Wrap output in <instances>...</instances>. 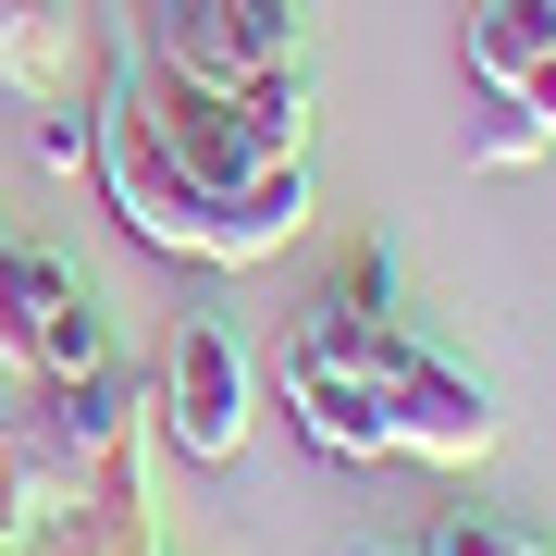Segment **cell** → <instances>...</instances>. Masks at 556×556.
<instances>
[{
	"instance_id": "6da1fadb",
	"label": "cell",
	"mask_w": 556,
	"mask_h": 556,
	"mask_svg": "<svg viewBox=\"0 0 556 556\" xmlns=\"http://www.w3.org/2000/svg\"><path fill=\"white\" fill-rule=\"evenodd\" d=\"M87 174H100V199L124 211V236L137 248H174V260H211V273H260L273 248L309 236V161H285V174H260L248 199H199L186 186V161L161 149V124L137 87H100V112H87Z\"/></svg>"
},
{
	"instance_id": "7a4b0ae2",
	"label": "cell",
	"mask_w": 556,
	"mask_h": 556,
	"mask_svg": "<svg viewBox=\"0 0 556 556\" xmlns=\"http://www.w3.org/2000/svg\"><path fill=\"white\" fill-rule=\"evenodd\" d=\"M112 25L149 75H186V87H248L309 62V0H137Z\"/></svg>"
},
{
	"instance_id": "3957f363",
	"label": "cell",
	"mask_w": 556,
	"mask_h": 556,
	"mask_svg": "<svg viewBox=\"0 0 556 556\" xmlns=\"http://www.w3.org/2000/svg\"><path fill=\"white\" fill-rule=\"evenodd\" d=\"M371 371H383V433H396V457H420V470H470V457L507 445L495 383H482L470 358H445L433 334H408L396 309L371 321Z\"/></svg>"
},
{
	"instance_id": "277c9868",
	"label": "cell",
	"mask_w": 556,
	"mask_h": 556,
	"mask_svg": "<svg viewBox=\"0 0 556 556\" xmlns=\"http://www.w3.org/2000/svg\"><path fill=\"white\" fill-rule=\"evenodd\" d=\"M149 433L174 445V457H199V470L248 457V433H260V371H248V346L223 334L211 309L161 334V371H149Z\"/></svg>"
},
{
	"instance_id": "5b68a950",
	"label": "cell",
	"mask_w": 556,
	"mask_h": 556,
	"mask_svg": "<svg viewBox=\"0 0 556 556\" xmlns=\"http://www.w3.org/2000/svg\"><path fill=\"white\" fill-rule=\"evenodd\" d=\"M0 358H13V371H38V383H87V371H112V321H100V298H87L75 260H50V248H0Z\"/></svg>"
},
{
	"instance_id": "8992f818",
	"label": "cell",
	"mask_w": 556,
	"mask_h": 556,
	"mask_svg": "<svg viewBox=\"0 0 556 556\" xmlns=\"http://www.w3.org/2000/svg\"><path fill=\"white\" fill-rule=\"evenodd\" d=\"M457 62H470V87H519L532 62H556V0H470Z\"/></svg>"
},
{
	"instance_id": "52a82bcc",
	"label": "cell",
	"mask_w": 556,
	"mask_h": 556,
	"mask_svg": "<svg viewBox=\"0 0 556 556\" xmlns=\"http://www.w3.org/2000/svg\"><path fill=\"white\" fill-rule=\"evenodd\" d=\"M556 149V62H532L519 87H482V124H470V161L482 174H519V161Z\"/></svg>"
},
{
	"instance_id": "ba28073f",
	"label": "cell",
	"mask_w": 556,
	"mask_h": 556,
	"mask_svg": "<svg viewBox=\"0 0 556 556\" xmlns=\"http://www.w3.org/2000/svg\"><path fill=\"white\" fill-rule=\"evenodd\" d=\"M0 87L62 100V0H0Z\"/></svg>"
},
{
	"instance_id": "9c48e42d",
	"label": "cell",
	"mask_w": 556,
	"mask_h": 556,
	"mask_svg": "<svg viewBox=\"0 0 556 556\" xmlns=\"http://www.w3.org/2000/svg\"><path fill=\"white\" fill-rule=\"evenodd\" d=\"M420 556H556V544L507 532V519H482V507H457V519H433V544H420Z\"/></svg>"
},
{
	"instance_id": "30bf717a",
	"label": "cell",
	"mask_w": 556,
	"mask_h": 556,
	"mask_svg": "<svg viewBox=\"0 0 556 556\" xmlns=\"http://www.w3.org/2000/svg\"><path fill=\"white\" fill-rule=\"evenodd\" d=\"M346 556H420V544H346Z\"/></svg>"
},
{
	"instance_id": "8fae6325",
	"label": "cell",
	"mask_w": 556,
	"mask_h": 556,
	"mask_svg": "<svg viewBox=\"0 0 556 556\" xmlns=\"http://www.w3.org/2000/svg\"><path fill=\"white\" fill-rule=\"evenodd\" d=\"M0 371H13V358H0Z\"/></svg>"
}]
</instances>
